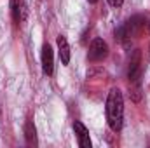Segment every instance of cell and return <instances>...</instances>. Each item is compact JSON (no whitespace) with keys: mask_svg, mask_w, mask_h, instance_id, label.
<instances>
[{"mask_svg":"<svg viewBox=\"0 0 150 148\" xmlns=\"http://www.w3.org/2000/svg\"><path fill=\"white\" fill-rule=\"evenodd\" d=\"M105 113H107V122L108 127L113 132H119L122 129V122H124V98L120 89L112 87L108 96H107V103H105Z\"/></svg>","mask_w":150,"mask_h":148,"instance_id":"obj_1","label":"cell"},{"mask_svg":"<svg viewBox=\"0 0 150 148\" xmlns=\"http://www.w3.org/2000/svg\"><path fill=\"white\" fill-rule=\"evenodd\" d=\"M145 26V19L142 16H133L131 19H127L122 26H119L115 30V38H119L120 42H124L126 38H131L140 33V30Z\"/></svg>","mask_w":150,"mask_h":148,"instance_id":"obj_2","label":"cell"},{"mask_svg":"<svg viewBox=\"0 0 150 148\" xmlns=\"http://www.w3.org/2000/svg\"><path fill=\"white\" fill-rule=\"evenodd\" d=\"M108 56V45L103 38H94L89 45V51H87V59L89 61H101Z\"/></svg>","mask_w":150,"mask_h":148,"instance_id":"obj_3","label":"cell"},{"mask_svg":"<svg viewBox=\"0 0 150 148\" xmlns=\"http://www.w3.org/2000/svg\"><path fill=\"white\" fill-rule=\"evenodd\" d=\"M140 75H142V52L134 51L131 59H129V66H127V78L129 82L138 84L140 82Z\"/></svg>","mask_w":150,"mask_h":148,"instance_id":"obj_4","label":"cell"},{"mask_svg":"<svg viewBox=\"0 0 150 148\" xmlns=\"http://www.w3.org/2000/svg\"><path fill=\"white\" fill-rule=\"evenodd\" d=\"M11 12H12V18L18 25L25 23L26 16H28V9H26L25 0H11Z\"/></svg>","mask_w":150,"mask_h":148,"instance_id":"obj_5","label":"cell"},{"mask_svg":"<svg viewBox=\"0 0 150 148\" xmlns=\"http://www.w3.org/2000/svg\"><path fill=\"white\" fill-rule=\"evenodd\" d=\"M74 131H75V136H77V141H79L80 148H91L89 131H87V127L80 120H75L74 122Z\"/></svg>","mask_w":150,"mask_h":148,"instance_id":"obj_6","label":"cell"},{"mask_svg":"<svg viewBox=\"0 0 150 148\" xmlns=\"http://www.w3.org/2000/svg\"><path fill=\"white\" fill-rule=\"evenodd\" d=\"M42 72L45 75H52L54 72V56L49 44H44L42 47Z\"/></svg>","mask_w":150,"mask_h":148,"instance_id":"obj_7","label":"cell"},{"mask_svg":"<svg viewBox=\"0 0 150 148\" xmlns=\"http://www.w3.org/2000/svg\"><path fill=\"white\" fill-rule=\"evenodd\" d=\"M56 44H58V52H59V58H61L63 65H68L70 63V45H68L67 38L63 35H58L56 37Z\"/></svg>","mask_w":150,"mask_h":148,"instance_id":"obj_8","label":"cell"},{"mask_svg":"<svg viewBox=\"0 0 150 148\" xmlns=\"http://www.w3.org/2000/svg\"><path fill=\"white\" fill-rule=\"evenodd\" d=\"M25 138H26V143L32 147V145H37V131H35V125L32 120L26 122L25 125Z\"/></svg>","mask_w":150,"mask_h":148,"instance_id":"obj_9","label":"cell"},{"mask_svg":"<svg viewBox=\"0 0 150 148\" xmlns=\"http://www.w3.org/2000/svg\"><path fill=\"white\" fill-rule=\"evenodd\" d=\"M108 4L112 5L113 9H119V7H120V5L124 4V0H108Z\"/></svg>","mask_w":150,"mask_h":148,"instance_id":"obj_10","label":"cell"},{"mask_svg":"<svg viewBox=\"0 0 150 148\" xmlns=\"http://www.w3.org/2000/svg\"><path fill=\"white\" fill-rule=\"evenodd\" d=\"M87 2H91V4H96V2H98V0H87Z\"/></svg>","mask_w":150,"mask_h":148,"instance_id":"obj_11","label":"cell"},{"mask_svg":"<svg viewBox=\"0 0 150 148\" xmlns=\"http://www.w3.org/2000/svg\"><path fill=\"white\" fill-rule=\"evenodd\" d=\"M149 28H150V23H149Z\"/></svg>","mask_w":150,"mask_h":148,"instance_id":"obj_12","label":"cell"},{"mask_svg":"<svg viewBox=\"0 0 150 148\" xmlns=\"http://www.w3.org/2000/svg\"><path fill=\"white\" fill-rule=\"evenodd\" d=\"M149 47H150V45H149Z\"/></svg>","mask_w":150,"mask_h":148,"instance_id":"obj_13","label":"cell"}]
</instances>
